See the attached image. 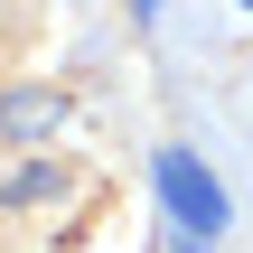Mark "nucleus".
Wrapping results in <instances>:
<instances>
[{
  "label": "nucleus",
  "mask_w": 253,
  "mask_h": 253,
  "mask_svg": "<svg viewBox=\"0 0 253 253\" xmlns=\"http://www.w3.org/2000/svg\"><path fill=\"white\" fill-rule=\"evenodd\" d=\"M47 122H66V94H47V84L0 94V131H9V141H47Z\"/></svg>",
  "instance_id": "2"
},
{
  "label": "nucleus",
  "mask_w": 253,
  "mask_h": 253,
  "mask_svg": "<svg viewBox=\"0 0 253 253\" xmlns=\"http://www.w3.org/2000/svg\"><path fill=\"white\" fill-rule=\"evenodd\" d=\"M131 9H141V19H150V9H160V0H131Z\"/></svg>",
  "instance_id": "3"
},
{
  "label": "nucleus",
  "mask_w": 253,
  "mask_h": 253,
  "mask_svg": "<svg viewBox=\"0 0 253 253\" xmlns=\"http://www.w3.org/2000/svg\"><path fill=\"white\" fill-rule=\"evenodd\" d=\"M160 207L178 225V253H216L225 244V178L197 150H160Z\"/></svg>",
  "instance_id": "1"
}]
</instances>
